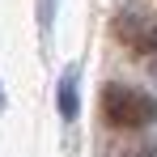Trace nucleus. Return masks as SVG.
Returning <instances> with one entry per match:
<instances>
[{"instance_id":"nucleus-3","label":"nucleus","mask_w":157,"mask_h":157,"mask_svg":"<svg viewBox=\"0 0 157 157\" xmlns=\"http://www.w3.org/2000/svg\"><path fill=\"white\" fill-rule=\"evenodd\" d=\"M77 81H81V72H77V68H68V72L59 77V94H55V102H59V115H64V119H77V110H81Z\"/></svg>"},{"instance_id":"nucleus-2","label":"nucleus","mask_w":157,"mask_h":157,"mask_svg":"<svg viewBox=\"0 0 157 157\" xmlns=\"http://www.w3.org/2000/svg\"><path fill=\"white\" fill-rule=\"evenodd\" d=\"M115 38L132 51H157V13L132 4L115 17Z\"/></svg>"},{"instance_id":"nucleus-4","label":"nucleus","mask_w":157,"mask_h":157,"mask_svg":"<svg viewBox=\"0 0 157 157\" xmlns=\"http://www.w3.org/2000/svg\"><path fill=\"white\" fill-rule=\"evenodd\" d=\"M51 17H55V0H38V21H43V30H51Z\"/></svg>"},{"instance_id":"nucleus-5","label":"nucleus","mask_w":157,"mask_h":157,"mask_svg":"<svg viewBox=\"0 0 157 157\" xmlns=\"http://www.w3.org/2000/svg\"><path fill=\"white\" fill-rule=\"evenodd\" d=\"M115 153H119V157H153V149L144 144V149H115Z\"/></svg>"},{"instance_id":"nucleus-6","label":"nucleus","mask_w":157,"mask_h":157,"mask_svg":"<svg viewBox=\"0 0 157 157\" xmlns=\"http://www.w3.org/2000/svg\"><path fill=\"white\" fill-rule=\"evenodd\" d=\"M0 110H4V89H0Z\"/></svg>"},{"instance_id":"nucleus-7","label":"nucleus","mask_w":157,"mask_h":157,"mask_svg":"<svg viewBox=\"0 0 157 157\" xmlns=\"http://www.w3.org/2000/svg\"><path fill=\"white\" fill-rule=\"evenodd\" d=\"M153 77H157V59H153Z\"/></svg>"},{"instance_id":"nucleus-1","label":"nucleus","mask_w":157,"mask_h":157,"mask_svg":"<svg viewBox=\"0 0 157 157\" xmlns=\"http://www.w3.org/2000/svg\"><path fill=\"white\" fill-rule=\"evenodd\" d=\"M102 119L119 132H140L157 123V98L132 85H106L102 89Z\"/></svg>"}]
</instances>
